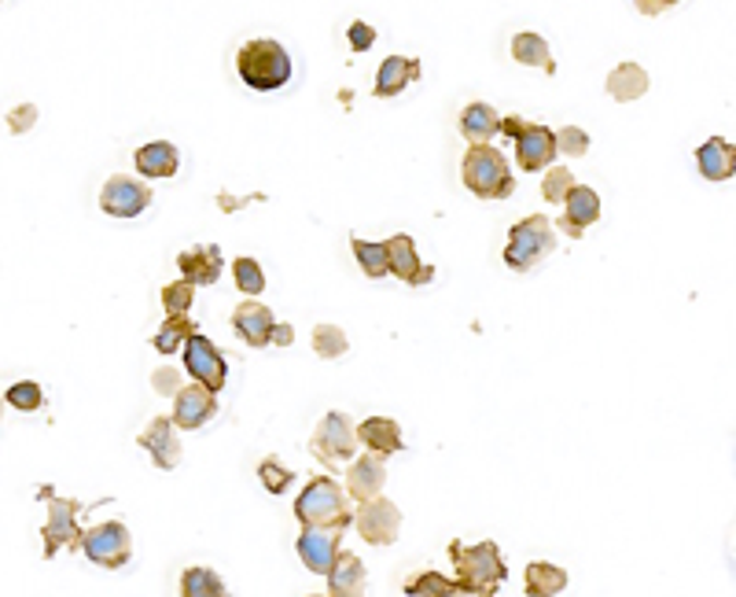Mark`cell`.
I'll return each mask as SVG.
<instances>
[{"instance_id": "8992f818", "label": "cell", "mask_w": 736, "mask_h": 597, "mask_svg": "<svg viewBox=\"0 0 736 597\" xmlns=\"http://www.w3.org/2000/svg\"><path fill=\"white\" fill-rule=\"evenodd\" d=\"M361 447V439H357V428L354 421L346 417V413H328V417L317 425L314 439H309V450H314V458L321 461L324 468H339L346 465V461L354 458V450Z\"/></svg>"}, {"instance_id": "d6a6232c", "label": "cell", "mask_w": 736, "mask_h": 597, "mask_svg": "<svg viewBox=\"0 0 736 597\" xmlns=\"http://www.w3.org/2000/svg\"><path fill=\"white\" fill-rule=\"evenodd\" d=\"M405 594L409 597H453V594H461V586H457V580H445L439 572H424L405 583Z\"/></svg>"}, {"instance_id": "4dcf8cb0", "label": "cell", "mask_w": 736, "mask_h": 597, "mask_svg": "<svg viewBox=\"0 0 736 597\" xmlns=\"http://www.w3.org/2000/svg\"><path fill=\"white\" fill-rule=\"evenodd\" d=\"M354 258L357 266H361L365 277H372V281H380V277L391 273V247L376 244V240H354Z\"/></svg>"}, {"instance_id": "6da1fadb", "label": "cell", "mask_w": 736, "mask_h": 597, "mask_svg": "<svg viewBox=\"0 0 736 597\" xmlns=\"http://www.w3.org/2000/svg\"><path fill=\"white\" fill-rule=\"evenodd\" d=\"M236 74L247 89L273 93L280 85L292 82V56L273 37H255L236 52Z\"/></svg>"}, {"instance_id": "d4e9b609", "label": "cell", "mask_w": 736, "mask_h": 597, "mask_svg": "<svg viewBox=\"0 0 736 597\" xmlns=\"http://www.w3.org/2000/svg\"><path fill=\"white\" fill-rule=\"evenodd\" d=\"M328 594L332 597H357L365 594V564L351 550H339L335 568L328 572Z\"/></svg>"}, {"instance_id": "30bf717a", "label": "cell", "mask_w": 736, "mask_h": 597, "mask_svg": "<svg viewBox=\"0 0 736 597\" xmlns=\"http://www.w3.org/2000/svg\"><path fill=\"white\" fill-rule=\"evenodd\" d=\"M184 369L192 373V380L207 383L210 391H221L225 388V377H229V362L225 354L218 351L214 343L207 340V336H192L188 343H184Z\"/></svg>"}, {"instance_id": "8fae6325", "label": "cell", "mask_w": 736, "mask_h": 597, "mask_svg": "<svg viewBox=\"0 0 736 597\" xmlns=\"http://www.w3.org/2000/svg\"><path fill=\"white\" fill-rule=\"evenodd\" d=\"M214 417H218V391H210L207 383L192 380L188 388L173 394V421H177L181 431H199Z\"/></svg>"}, {"instance_id": "3957f363", "label": "cell", "mask_w": 736, "mask_h": 597, "mask_svg": "<svg viewBox=\"0 0 736 597\" xmlns=\"http://www.w3.org/2000/svg\"><path fill=\"white\" fill-rule=\"evenodd\" d=\"M461 170H464V188H468L471 196L487 199V204L508 199L512 192H516V178H512L505 151L490 148V144H471Z\"/></svg>"}, {"instance_id": "8d00e7d4", "label": "cell", "mask_w": 736, "mask_h": 597, "mask_svg": "<svg viewBox=\"0 0 736 597\" xmlns=\"http://www.w3.org/2000/svg\"><path fill=\"white\" fill-rule=\"evenodd\" d=\"M196 288L199 284H192L188 277H181V281L167 284V288H162V310H167V314H188L192 303H196Z\"/></svg>"}, {"instance_id": "e575fe53", "label": "cell", "mask_w": 736, "mask_h": 597, "mask_svg": "<svg viewBox=\"0 0 736 597\" xmlns=\"http://www.w3.org/2000/svg\"><path fill=\"white\" fill-rule=\"evenodd\" d=\"M4 399H8V406L19 410V413H34V410L45 406V391H41V383H37V380L12 383V388L4 391Z\"/></svg>"}, {"instance_id": "ac0fdd59", "label": "cell", "mask_w": 736, "mask_h": 597, "mask_svg": "<svg viewBox=\"0 0 736 597\" xmlns=\"http://www.w3.org/2000/svg\"><path fill=\"white\" fill-rule=\"evenodd\" d=\"M387 484V454H376L368 450L365 458H357L351 468H346V490H351L354 502H365V498H376Z\"/></svg>"}, {"instance_id": "cb8c5ba5", "label": "cell", "mask_w": 736, "mask_h": 597, "mask_svg": "<svg viewBox=\"0 0 736 597\" xmlns=\"http://www.w3.org/2000/svg\"><path fill=\"white\" fill-rule=\"evenodd\" d=\"M133 162H137V170L144 178H173L181 167V151H177V144H170V141H151V144H144V148H137Z\"/></svg>"}, {"instance_id": "e0dca14e", "label": "cell", "mask_w": 736, "mask_h": 597, "mask_svg": "<svg viewBox=\"0 0 736 597\" xmlns=\"http://www.w3.org/2000/svg\"><path fill=\"white\" fill-rule=\"evenodd\" d=\"M387 247H391V273L398 277V281L413 284V288H424L434 281V266L420 263V255H416V244L413 236H391L387 240Z\"/></svg>"}, {"instance_id": "83f0119b", "label": "cell", "mask_w": 736, "mask_h": 597, "mask_svg": "<svg viewBox=\"0 0 736 597\" xmlns=\"http://www.w3.org/2000/svg\"><path fill=\"white\" fill-rule=\"evenodd\" d=\"M512 56H516V63L523 66H541L545 74H556V60H552L541 34H516L512 37Z\"/></svg>"}, {"instance_id": "ba28073f", "label": "cell", "mask_w": 736, "mask_h": 597, "mask_svg": "<svg viewBox=\"0 0 736 597\" xmlns=\"http://www.w3.org/2000/svg\"><path fill=\"white\" fill-rule=\"evenodd\" d=\"M354 527L368 546H394L402 535V513L391 498H365L354 509Z\"/></svg>"}, {"instance_id": "1f68e13d", "label": "cell", "mask_w": 736, "mask_h": 597, "mask_svg": "<svg viewBox=\"0 0 736 597\" xmlns=\"http://www.w3.org/2000/svg\"><path fill=\"white\" fill-rule=\"evenodd\" d=\"M181 594L184 597H221L225 594V583H221V575L210 572V568H188V572L181 575Z\"/></svg>"}, {"instance_id": "9a60e30c", "label": "cell", "mask_w": 736, "mask_h": 597, "mask_svg": "<svg viewBox=\"0 0 736 597\" xmlns=\"http://www.w3.org/2000/svg\"><path fill=\"white\" fill-rule=\"evenodd\" d=\"M232 329H236V336L247 346H269V343H273L277 317H273L269 306H261L255 295H247L244 303L232 310Z\"/></svg>"}, {"instance_id": "7402d4cb", "label": "cell", "mask_w": 736, "mask_h": 597, "mask_svg": "<svg viewBox=\"0 0 736 597\" xmlns=\"http://www.w3.org/2000/svg\"><path fill=\"white\" fill-rule=\"evenodd\" d=\"M696 167H700L707 181H729L736 173V144L725 137H711L696 151Z\"/></svg>"}, {"instance_id": "74e56055", "label": "cell", "mask_w": 736, "mask_h": 597, "mask_svg": "<svg viewBox=\"0 0 736 597\" xmlns=\"http://www.w3.org/2000/svg\"><path fill=\"white\" fill-rule=\"evenodd\" d=\"M258 479H261V487H266L269 495H284V490L292 487V479H295V468H287L280 458H266V461H261V468H258Z\"/></svg>"}, {"instance_id": "ee69618b", "label": "cell", "mask_w": 736, "mask_h": 597, "mask_svg": "<svg viewBox=\"0 0 736 597\" xmlns=\"http://www.w3.org/2000/svg\"><path fill=\"white\" fill-rule=\"evenodd\" d=\"M634 4L641 15H663V12H671L674 4H682V0H634Z\"/></svg>"}, {"instance_id": "f6af8a7d", "label": "cell", "mask_w": 736, "mask_h": 597, "mask_svg": "<svg viewBox=\"0 0 736 597\" xmlns=\"http://www.w3.org/2000/svg\"><path fill=\"white\" fill-rule=\"evenodd\" d=\"M292 340H295V329H292V325H277V329H273V343L287 346Z\"/></svg>"}, {"instance_id": "5bb4252c", "label": "cell", "mask_w": 736, "mask_h": 597, "mask_svg": "<svg viewBox=\"0 0 736 597\" xmlns=\"http://www.w3.org/2000/svg\"><path fill=\"white\" fill-rule=\"evenodd\" d=\"M516 162L519 170L535 173V170H545L552 159L560 156V144H556V133L545 130V126H535V122H527L516 137Z\"/></svg>"}, {"instance_id": "484cf974", "label": "cell", "mask_w": 736, "mask_h": 597, "mask_svg": "<svg viewBox=\"0 0 736 597\" xmlns=\"http://www.w3.org/2000/svg\"><path fill=\"white\" fill-rule=\"evenodd\" d=\"M501 114L490 108V103H468L461 114V133L468 144H490L501 133Z\"/></svg>"}, {"instance_id": "ffe728a7", "label": "cell", "mask_w": 736, "mask_h": 597, "mask_svg": "<svg viewBox=\"0 0 736 597\" xmlns=\"http://www.w3.org/2000/svg\"><path fill=\"white\" fill-rule=\"evenodd\" d=\"M416 78H420V60H413V56H387V60L380 63V71H376L372 93L387 100V96L405 93Z\"/></svg>"}, {"instance_id": "60d3db41", "label": "cell", "mask_w": 736, "mask_h": 597, "mask_svg": "<svg viewBox=\"0 0 736 597\" xmlns=\"http://www.w3.org/2000/svg\"><path fill=\"white\" fill-rule=\"evenodd\" d=\"M346 37H351V48L354 52H368V48L376 45V31L368 23H361V19H357V23H351V31H346Z\"/></svg>"}, {"instance_id": "277c9868", "label": "cell", "mask_w": 736, "mask_h": 597, "mask_svg": "<svg viewBox=\"0 0 736 597\" xmlns=\"http://www.w3.org/2000/svg\"><path fill=\"white\" fill-rule=\"evenodd\" d=\"M450 561L457 564V586L461 594H498V586L508 580V568L501 561L498 543L461 546L450 543Z\"/></svg>"}, {"instance_id": "d590c367", "label": "cell", "mask_w": 736, "mask_h": 597, "mask_svg": "<svg viewBox=\"0 0 736 597\" xmlns=\"http://www.w3.org/2000/svg\"><path fill=\"white\" fill-rule=\"evenodd\" d=\"M575 173L567 167H552L545 173V181H541V196H545V204H567V196L575 192Z\"/></svg>"}, {"instance_id": "52a82bcc", "label": "cell", "mask_w": 736, "mask_h": 597, "mask_svg": "<svg viewBox=\"0 0 736 597\" xmlns=\"http://www.w3.org/2000/svg\"><path fill=\"white\" fill-rule=\"evenodd\" d=\"M41 502L48 505V524H45V557H56L66 546H82V532H77V516H82V502L74 498H60L56 487H41Z\"/></svg>"}, {"instance_id": "7bdbcfd3", "label": "cell", "mask_w": 736, "mask_h": 597, "mask_svg": "<svg viewBox=\"0 0 736 597\" xmlns=\"http://www.w3.org/2000/svg\"><path fill=\"white\" fill-rule=\"evenodd\" d=\"M151 388L159 391V394H177L181 391V377H177V369H159L151 377Z\"/></svg>"}, {"instance_id": "ab89813d", "label": "cell", "mask_w": 736, "mask_h": 597, "mask_svg": "<svg viewBox=\"0 0 736 597\" xmlns=\"http://www.w3.org/2000/svg\"><path fill=\"white\" fill-rule=\"evenodd\" d=\"M556 144H560V151H564V156L582 159L586 151H589V133L578 130V126H564V130L556 133Z\"/></svg>"}, {"instance_id": "4316f807", "label": "cell", "mask_w": 736, "mask_h": 597, "mask_svg": "<svg viewBox=\"0 0 736 597\" xmlns=\"http://www.w3.org/2000/svg\"><path fill=\"white\" fill-rule=\"evenodd\" d=\"M648 93V74L645 66L637 63H618L612 74H608V96L618 103H629V100H641Z\"/></svg>"}, {"instance_id": "7c38bea8", "label": "cell", "mask_w": 736, "mask_h": 597, "mask_svg": "<svg viewBox=\"0 0 736 597\" xmlns=\"http://www.w3.org/2000/svg\"><path fill=\"white\" fill-rule=\"evenodd\" d=\"M151 204V188L133 178H111L100 192V210L111 218H137Z\"/></svg>"}, {"instance_id": "d6986e66", "label": "cell", "mask_w": 736, "mask_h": 597, "mask_svg": "<svg viewBox=\"0 0 736 597\" xmlns=\"http://www.w3.org/2000/svg\"><path fill=\"white\" fill-rule=\"evenodd\" d=\"M597 221H600V196L589 185H578L567 196V204H564V218H560V229H564L567 236L582 240L586 229L597 226Z\"/></svg>"}, {"instance_id": "7a4b0ae2", "label": "cell", "mask_w": 736, "mask_h": 597, "mask_svg": "<svg viewBox=\"0 0 736 597\" xmlns=\"http://www.w3.org/2000/svg\"><path fill=\"white\" fill-rule=\"evenodd\" d=\"M295 516L303 527H343L346 532L354 524L351 490L339 487L332 476H314L295 498Z\"/></svg>"}, {"instance_id": "836d02e7", "label": "cell", "mask_w": 736, "mask_h": 597, "mask_svg": "<svg viewBox=\"0 0 736 597\" xmlns=\"http://www.w3.org/2000/svg\"><path fill=\"white\" fill-rule=\"evenodd\" d=\"M314 351L321 354L324 362H335L351 351V343H346V332L339 329V325H317L314 329Z\"/></svg>"}, {"instance_id": "44dd1931", "label": "cell", "mask_w": 736, "mask_h": 597, "mask_svg": "<svg viewBox=\"0 0 736 597\" xmlns=\"http://www.w3.org/2000/svg\"><path fill=\"white\" fill-rule=\"evenodd\" d=\"M177 266H181V277H188V281L199 284V288H210V284L221 281V252L214 244H203V247H192V252H181Z\"/></svg>"}, {"instance_id": "9c48e42d", "label": "cell", "mask_w": 736, "mask_h": 597, "mask_svg": "<svg viewBox=\"0 0 736 597\" xmlns=\"http://www.w3.org/2000/svg\"><path fill=\"white\" fill-rule=\"evenodd\" d=\"M82 550L96 568H125L130 564V532L119 520H108V524H96L82 535Z\"/></svg>"}, {"instance_id": "f35d334b", "label": "cell", "mask_w": 736, "mask_h": 597, "mask_svg": "<svg viewBox=\"0 0 736 597\" xmlns=\"http://www.w3.org/2000/svg\"><path fill=\"white\" fill-rule=\"evenodd\" d=\"M232 277H236V288L244 295H258L261 288H266V273H261V266L247 255H240L236 263H232Z\"/></svg>"}, {"instance_id": "603a6c76", "label": "cell", "mask_w": 736, "mask_h": 597, "mask_svg": "<svg viewBox=\"0 0 736 597\" xmlns=\"http://www.w3.org/2000/svg\"><path fill=\"white\" fill-rule=\"evenodd\" d=\"M357 439H361L365 450H376V454H387V458L398 454V450L405 447L398 421H391V417H368V421H361V425H357Z\"/></svg>"}, {"instance_id": "f1b7e54d", "label": "cell", "mask_w": 736, "mask_h": 597, "mask_svg": "<svg viewBox=\"0 0 736 597\" xmlns=\"http://www.w3.org/2000/svg\"><path fill=\"white\" fill-rule=\"evenodd\" d=\"M527 594L530 597H552V594H564L567 590V572L556 564H545V561H535L527 564Z\"/></svg>"}, {"instance_id": "b9f144b4", "label": "cell", "mask_w": 736, "mask_h": 597, "mask_svg": "<svg viewBox=\"0 0 736 597\" xmlns=\"http://www.w3.org/2000/svg\"><path fill=\"white\" fill-rule=\"evenodd\" d=\"M37 122V108L34 103H19V108H12V114H8V126H12L15 133H26Z\"/></svg>"}, {"instance_id": "4fadbf2b", "label": "cell", "mask_w": 736, "mask_h": 597, "mask_svg": "<svg viewBox=\"0 0 736 597\" xmlns=\"http://www.w3.org/2000/svg\"><path fill=\"white\" fill-rule=\"evenodd\" d=\"M339 543H343V527H306L298 535V557L309 572L328 575L339 561Z\"/></svg>"}, {"instance_id": "f546056e", "label": "cell", "mask_w": 736, "mask_h": 597, "mask_svg": "<svg viewBox=\"0 0 736 597\" xmlns=\"http://www.w3.org/2000/svg\"><path fill=\"white\" fill-rule=\"evenodd\" d=\"M196 336V321H188L184 314H170L167 321H162V329L155 332V351L159 354H177V351H184V343Z\"/></svg>"}, {"instance_id": "2e32d148", "label": "cell", "mask_w": 736, "mask_h": 597, "mask_svg": "<svg viewBox=\"0 0 736 597\" xmlns=\"http://www.w3.org/2000/svg\"><path fill=\"white\" fill-rule=\"evenodd\" d=\"M137 442H140L144 450H148L151 461L162 472L177 468V461H181V439H177V421H173V417H155L151 425L140 431Z\"/></svg>"}, {"instance_id": "5b68a950", "label": "cell", "mask_w": 736, "mask_h": 597, "mask_svg": "<svg viewBox=\"0 0 736 597\" xmlns=\"http://www.w3.org/2000/svg\"><path fill=\"white\" fill-rule=\"evenodd\" d=\"M556 252V233H552V221L545 215H530L512 226L508 247H505V266L516 273L535 269L541 258Z\"/></svg>"}]
</instances>
